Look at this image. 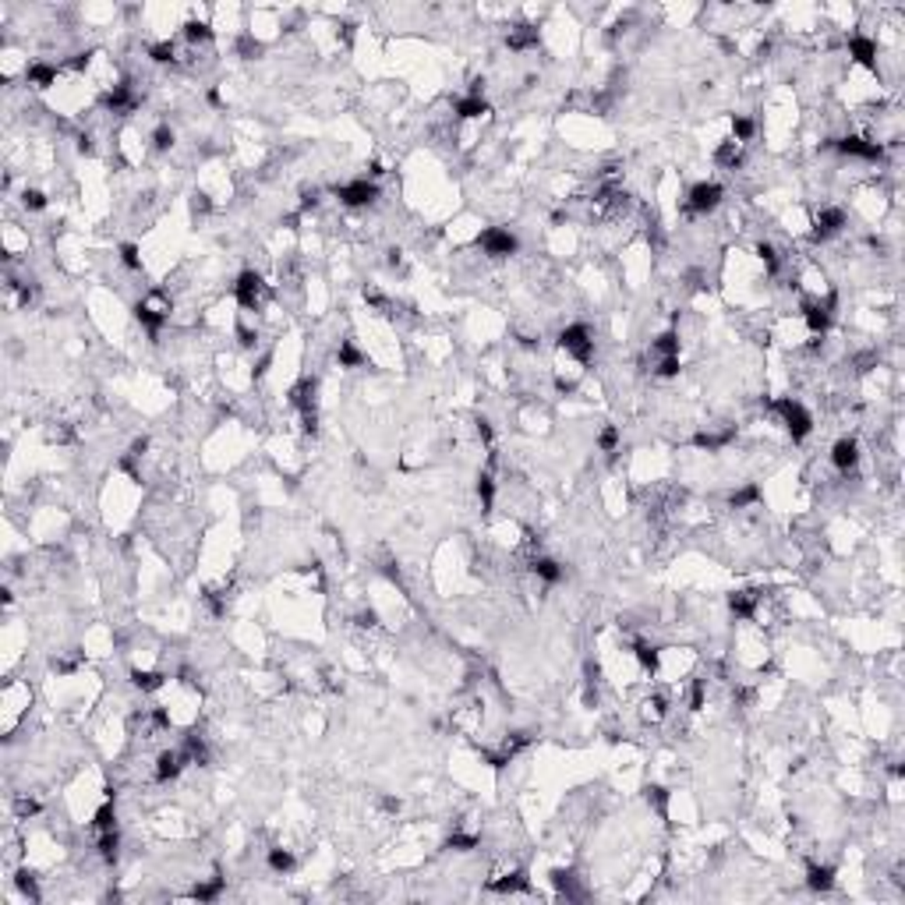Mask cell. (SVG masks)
Masks as SVG:
<instances>
[{"label":"cell","mask_w":905,"mask_h":905,"mask_svg":"<svg viewBox=\"0 0 905 905\" xmlns=\"http://www.w3.org/2000/svg\"><path fill=\"white\" fill-rule=\"evenodd\" d=\"M269 298V283L262 280V273L255 269H244L234 283V301L241 304V311H258Z\"/></svg>","instance_id":"1"},{"label":"cell","mask_w":905,"mask_h":905,"mask_svg":"<svg viewBox=\"0 0 905 905\" xmlns=\"http://www.w3.org/2000/svg\"><path fill=\"white\" fill-rule=\"evenodd\" d=\"M771 410L785 421V428H789V435L800 442L806 439L810 431H813V417H810V410H806L800 400H792V397H778V400L771 403Z\"/></svg>","instance_id":"2"},{"label":"cell","mask_w":905,"mask_h":905,"mask_svg":"<svg viewBox=\"0 0 905 905\" xmlns=\"http://www.w3.org/2000/svg\"><path fill=\"white\" fill-rule=\"evenodd\" d=\"M559 350H566L573 361L587 365V361L595 357V336H591V329H587L584 322L566 325V329L559 333Z\"/></svg>","instance_id":"3"},{"label":"cell","mask_w":905,"mask_h":905,"mask_svg":"<svg viewBox=\"0 0 905 905\" xmlns=\"http://www.w3.org/2000/svg\"><path fill=\"white\" fill-rule=\"evenodd\" d=\"M725 199V188L718 184V181H701V184H694L690 192H686V202H683V209L690 212V216H707V212H714L718 205Z\"/></svg>","instance_id":"4"},{"label":"cell","mask_w":905,"mask_h":905,"mask_svg":"<svg viewBox=\"0 0 905 905\" xmlns=\"http://www.w3.org/2000/svg\"><path fill=\"white\" fill-rule=\"evenodd\" d=\"M835 149L849 159H867V163H877L884 159V145L881 142H870V138H859V135H845L835 142Z\"/></svg>","instance_id":"5"},{"label":"cell","mask_w":905,"mask_h":905,"mask_svg":"<svg viewBox=\"0 0 905 905\" xmlns=\"http://www.w3.org/2000/svg\"><path fill=\"white\" fill-rule=\"evenodd\" d=\"M478 248L485 255H492V258H506V255L516 251V237L509 230H503V226H488V230L478 234Z\"/></svg>","instance_id":"6"},{"label":"cell","mask_w":905,"mask_h":905,"mask_svg":"<svg viewBox=\"0 0 905 905\" xmlns=\"http://www.w3.org/2000/svg\"><path fill=\"white\" fill-rule=\"evenodd\" d=\"M845 223H849L845 209H838V205H824V209L813 216V230H810V237H813V241H827V237H835Z\"/></svg>","instance_id":"7"},{"label":"cell","mask_w":905,"mask_h":905,"mask_svg":"<svg viewBox=\"0 0 905 905\" xmlns=\"http://www.w3.org/2000/svg\"><path fill=\"white\" fill-rule=\"evenodd\" d=\"M336 199L343 202V205H350V209H365V205H372V202L379 199V184L368 181V177H361V181H350V184L336 188Z\"/></svg>","instance_id":"8"},{"label":"cell","mask_w":905,"mask_h":905,"mask_svg":"<svg viewBox=\"0 0 905 905\" xmlns=\"http://www.w3.org/2000/svg\"><path fill=\"white\" fill-rule=\"evenodd\" d=\"M831 467L842 471V474H849V471L859 467V442H856L852 435H845V439H838V442L831 446Z\"/></svg>","instance_id":"9"},{"label":"cell","mask_w":905,"mask_h":905,"mask_svg":"<svg viewBox=\"0 0 905 905\" xmlns=\"http://www.w3.org/2000/svg\"><path fill=\"white\" fill-rule=\"evenodd\" d=\"M849 57L863 68H877V43L867 39V36H852L849 39Z\"/></svg>","instance_id":"10"},{"label":"cell","mask_w":905,"mask_h":905,"mask_svg":"<svg viewBox=\"0 0 905 905\" xmlns=\"http://www.w3.org/2000/svg\"><path fill=\"white\" fill-rule=\"evenodd\" d=\"M57 64H28L25 68V82L32 85V89H50V85H57Z\"/></svg>","instance_id":"11"},{"label":"cell","mask_w":905,"mask_h":905,"mask_svg":"<svg viewBox=\"0 0 905 905\" xmlns=\"http://www.w3.org/2000/svg\"><path fill=\"white\" fill-rule=\"evenodd\" d=\"M530 573H534L538 580H545V584H559V580L566 577V570H563L555 559H548V555H534V559H530Z\"/></svg>","instance_id":"12"},{"label":"cell","mask_w":905,"mask_h":905,"mask_svg":"<svg viewBox=\"0 0 905 905\" xmlns=\"http://www.w3.org/2000/svg\"><path fill=\"white\" fill-rule=\"evenodd\" d=\"M679 347H683L679 333L669 329V333H661L658 340H651V357H654V361H661V357H679Z\"/></svg>","instance_id":"13"},{"label":"cell","mask_w":905,"mask_h":905,"mask_svg":"<svg viewBox=\"0 0 905 905\" xmlns=\"http://www.w3.org/2000/svg\"><path fill=\"white\" fill-rule=\"evenodd\" d=\"M739 159H743V145H739V142H732V138H725V142L714 149V163H718V167L736 170V167H739Z\"/></svg>","instance_id":"14"},{"label":"cell","mask_w":905,"mask_h":905,"mask_svg":"<svg viewBox=\"0 0 905 905\" xmlns=\"http://www.w3.org/2000/svg\"><path fill=\"white\" fill-rule=\"evenodd\" d=\"M131 683H135V690H142V694H156V690H163V676L159 672H149V669H135L131 672Z\"/></svg>","instance_id":"15"},{"label":"cell","mask_w":905,"mask_h":905,"mask_svg":"<svg viewBox=\"0 0 905 905\" xmlns=\"http://www.w3.org/2000/svg\"><path fill=\"white\" fill-rule=\"evenodd\" d=\"M488 113V103L481 100V96H467V100L456 103V117L460 120H478V117H485Z\"/></svg>","instance_id":"16"},{"label":"cell","mask_w":905,"mask_h":905,"mask_svg":"<svg viewBox=\"0 0 905 905\" xmlns=\"http://www.w3.org/2000/svg\"><path fill=\"white\" fill-rule=\"evenodd\" d=\"M93 827H96L100 835L103 831H117V806H113V800H106V803L93 813Z\"/></svg>","instance_id":"17"},{"label":"cell","mask_w":905,"mask_h":905,"mask_svg":"<svg viewBox=\"0 0 905 905\" xmlns=\"http://www.w3.org/2000/svg\"><path fill=\"white\" fill-rule=\"evenodd\" d=\"M806 884H810L813 891H831V888H835V870H831V867H810Z\"/></svg>","instance_id":"18"},{"label":"cell","mask_w":905,"mask_h":905,"mask_svg":"<svg viewBox=\"0 0 905 905\" xmlns=\"http://www.w3.org/2000/svg\"><path fill=\"white\" fill-rule=\"evenodd\" d=\"M753 131H757V124L750 120V117H732V142H739V145H746L750 138H753Z\"/></svg>","instance_id":"19"},{"label":"cell","mask_w":905,"mask_h":905,"mask_svg":"<svg viewBox=\"0 0 905 905\" xmlns=\"http://www.w3.org/2000/svg\"><path fill=\"white\" fill-rule=\"evenodd\" d=\"M269 867L276 874H291L294 870V852L291 849H269Z\"/></svg>","instance_id":"20"},{"label":"cell","mask_w":905,"mask_h":905,"mask_svg":"<svg viewBox=\"0 0 905 905\" xmlns=\"http://www.w3.org/2000/svg\"><path fill=\"white\" fill-rule=\"evenodd\" d=\"M184 39H188V43H209V39H212V28H209L205 21H188V25H184Z\"/></svg>","instance_id":"21"},{"label":"cell","mask_w":905,"mask_h":905,"mask_svg":"<svg viewBox=\"0 0 905 905\" xmlns=\"http://www.w3.org/2000/svg\"><path fill=\"white\" fill-rule=\"evenodd\" d=\"M478 499L485 509H492V499H496V481H492V474H481L478 478Z\"/></svg>","instance_id":"22"},{"label":"cell","mask_w":905,"mask_h":905,"mask_svg":"<svg viewBox=\"0 0 905 905\" xmlns=\"http://www.w3.org/2000/svg\"><path fill=\"white\" fill-rule=\"evenodd\" d=\"M336 361H340L343 368H357L365 357H361V350H354V343H340V354H336Z\"/></svg>","instance_id":"23"},{"label":"cell","mask_w":905,"mask_h":905,"mask_svg":"<svg viewBox=\"0 0 905 905\" xmlns=\"http://www.w3.org/2000/svg\"><path fill=\"white\" fill-rule=\"evenodd\" d=\"M757 499H760V488H757V485H746V488H739V492H732V496H728V503L736 506V509H739V506H746V503H757Z\"/></svg>","instance_id":"24"},{"label":"cell","mask_w":905,"mask_h":905,"mask_svg":"<svg viewBox=\"0 0 905 905\" xmlns=\"http://www.w3.org/2000/svg\"><path fill=\"white\" fill-rule=\"evenodd\" d=\"M149 57H152L156 64H174V43L167 39V43H156V46H149Z\"/></svg>","instance_id":"25"},{"label":"cell","mask_w":905,"mask_h":905,"mask_svg":"<svg viewBox=\"0 0 905 905\" xmlns=\"http://www.w3.org/2000/svg\"><path fill=\"white\" fill-rule=\"evenodd\" d=\"M21 205H25L28 212H43V209H46V195H43V192H36V188H25Z\"/></svg>","instance_id":"26"},{"label":"cell","mask_w":905,"mask_h":905,"mask_svg":"<svg viewBox=\"0 0 905 905\" xmlns=\"http://www.w3.org/2000/svg\"><path fill=\"white\" fill-rule=\"evenodd\" d=\"M598 446H602L605 453H615V446H619V428H615V424H608L602 435H598Z\"/></svg>","instance_id":"27"},{"label":"cell","mask_w":905,"mask_h":905,"mask_svg":"<svg viewBox=\"0 0 905 905\" xmlns=\"http://www.w3.org/2000/svg\"><path fill=\"white\" fill-rule=\"evenodd\" d=\"M152 145H156V149H170V145H174V131H170L167 124H159L156 135H152Z\"/></svg>","instance_id":"28"},{"label":"cell","mask_w":905,"mask_h":905,"mask_svg":"<svg viewBox=\"0 0 905 905\" xmlns=\"http://www.w3.org/2000/svg\"><path fill=\"white\" fill-rule=\"evenodd\" d=\"M120 262L127 266V269H142V258H138V248L135 244H124L120 248Z\"/></svg>","instance_id":"29"}]
</instances>
